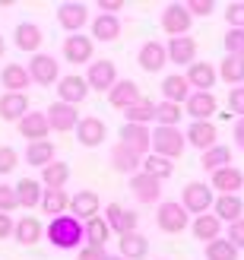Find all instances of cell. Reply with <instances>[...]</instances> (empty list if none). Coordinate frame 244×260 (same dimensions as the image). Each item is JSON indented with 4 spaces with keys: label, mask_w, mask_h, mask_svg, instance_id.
<instances>
[{
    "label": "cell",
    "mask_w": 244,
    "mask_h": 260,
    "mask_svg": "<svg viewBox=\"0 0 244 260\" xmlns=\"http://www.w3.org/2000/svg\"><path fill=\"white\" fill-rule=\"evenodd\" d=\"M45 238H48L51 248H57V251H80L86 244V229L76 216L67 213V216L51 219L45 225Z\"/></svg>",
    "instance_id": "cell-1"
},
{
    "label": "cell",
    "mask_w": 244,
    "mask_h": 260,
    "mask_svg": "<svg viewBox=\"0 0 244 260\" xmlns=\"http://www.w3.org/2000/svg\"><path fill=\"white\" fill-rule=\"evenodd\" d=\"M181 206L190 216H203L216 206V190L206 184V181H190L181 190Z\"/></svg>",
    "instance_id": "cell-2"
},
{
    "label": "cell",
    "mask_w": 244,
    "mask_h": 260,
    "mask_svg": "<svg viewBox=\"0 0 244 260\" xmlns=\"http://www.w3.org/2000/svg\"><path fill=\"white\" fill-rule=\"evenodd\" d=\"M187 149V137L181 134V127H156L152 130V152L165 155V159H178Z\"/></svg>",
    "instance_id": "cell-3"
},
{
    "label": "cell",
    "mask_w": 244,
    "mask_h": 260,
    "mask_svg": "<svg viewBox=\"0 0 244 260\" xmlns=\"http://www.w3.org/2000/svg\"><path fill=\"white\" fill-rule=\"evenodd\" d=\"M156 225L165 232V235H178L190 225V213L181 206V200H162L156 210Z\"/></svg>",
    "instance_id": "cell-4"
},
{
    "label": "cell",
    "mask_w": 244,
    "mask_h": 260,
    "mask_svg": "<svg viewBox=\"0 0 244 260\" xmlns=\"http://www.w3.org/2000/svg\"><path fill=\"white\" fill-rule=\"evenodd\" d=\"M86 83H89V89L92 92H111L114 89V83H118V63L114 60H92L89 63V70H86Z\"/></svg>",
    "instance_id": "cell-5"
},
{
    "label": "cell",
    "mask_w": 244,
    "mask_h": 260,
    "mask_svg": "<svg viewBox=\"0 0 244 260\" xmlns=\"http://www.w3.org/2000/svg\"><path fill=\"white\" fill-rule=\"evenodd\" d=\"M29 76H32V83H38V86H54V83H60V63H57V57L54 54H32L29 57Z\"/></svg>",
    "instance_id": "cell-6"
},
{
    "label": "cell",
    "mask_w": 244,
    "mask_h": 260,
    "mask_svg": "<svg viewBox=\"0 0 244 260\" xmlns=\"http://www.w3.org/2000/svg\"><path fill=\"white\" fill-rule=\"evenodd\" d=\"M89 22L92 19H89V7L86 4H60L57 7V25L67 35H80Z\"/></svg>",
    "instance_id": "cell-7"
},
{
    "label": "cell",
    "mask_w": 244,
    "mask_h": 260,
    "mask_svg": "<svg viewBox=\"0 0 244 260\" xmlns=\"http://www.w3.org/2000/svg\"><path fill=\"white\" fill-rule=\"evenodd\" d=\"M118 143L130 146L136 155H143V159H146V155L152 152V130L143 127V124H127V121H124L121 134H118Z\"/></svg>",
    "instance_id": "cell-8"
},
{
    "label": "cell",
    "mask_w": 244,
    "mask_h": 260,
    "mask_svg": "<svg viewBox=\"0 0 244 260\" xmlns=\"http://www.w3.org/2000/svg\"><path fill=\"white\" fill-rule=\"evenodd\" d=\"M92 92L86 83V76L80 73H67V76H60V83H57V102H67V105H80V102H86V95Z\"/></svg>",
    "instance_id": "cell-9"
},
{
    "label": "cell",
    "mask_w": 244,
    "mask_h": 260,
    "mask_svg": "<svg viewBox=\"0 0 244 260\" xmlns=\"http://www.w3.org/2000/svg\"><path fill=\"white\" fill-rule=\"evenodd\" d=\"M45 114H48V124L54 134H67V130H76V124H80V111L67 105V102H51Z\"/></svg>",
    "instance_id": "cell-10"
},
{
    "label": "cell",
    "mask_w": 244,
    "mask_h": 260,
    "mask_svg": "<svg viewBox=\"0 0 244 260\" xmlns=\"http://www.w3.org/2000/svg\"><path fill=\"white\" fill-rule=\"evenodd\" d=\"M105 222L111 225V232L118 238H124V235H130V232H136L140 216L133 210H127V206H121V203H108L105 206Z\"/></svg>",
    "instance_id": "cell-11"
},
{
    "label": "cell",
    "mask_w": 244,
    "mask_h": 260,
    "mask_svg": "<svg viewBox=\"0 0 244 260\" xmlns=\"http://www.w3.org/2000/svg\"><path fill=\"white\" fill-rule=\"evenodd\" d=\"M190 22H194V16L187 13L184 4H168V7L162 10V29L168 32L171 38L187 35V32H190Z\"/></svg>",
    "instance_id": "cell-12"
},
{
    "label": "cell",
    "mask_w": 244,
    "mask_h": 260,
    "mask_svg": "<svg viewBox=\"0 0 244 260\" xmlns=\"http://www.w3.org/2000/svg\"><path fill=\"white\" fill-rule=\"evenodd\" d=\"M184 137H187V146H194L200 152H206L213 146H219V130H216L213 121H190V127L184 130Z\"/></svg>",
    "instance_id": "cell-13"
},
{
    "label": "cell",
    "mask_w": 244,
    "mask_h": 260,
    "mask_svg": "<svg viewBox=\"0 0 244 260\" xmlns=\"http://www.w3.org/2000/svg\"><path fill=\"white\" fill-rule=\"evenodd\" d=\"M108 137V127L101 118H95V114H89V118H80V124H76V140H80V146L86 149H95L101 146Z\"/></svg>",
    "instance_id": "cell-14"
},
{
    "label": "cell",
    "mask_w": 244,
    "mask_h": 260,
    "mask_svg": "<svg viewBox=\"0 0 244 260\" xmlns=\"http://www.w3.org/2000/svg\"><path fill=\"white\" fill-rule=\"evenodd\" d=\"M187 83L194 92H213V86L216 80H219V67H213L210 60H197V63H190L187 67Z\"/></svg>",
    "instance_id": "cell-15"
},
{
    "label": "cell",
    "mask_w": 244,
    "mask_h": 260,
    "mask_svg": "<svg viewBox=\"0 0 244 260\" xmlns=\"http://www.w3.org/2000/svg\"><path fill=\"white\" fill-rule=\"evenodd\" d=\"M92 51H95V42L83 32L63 38V60L67 63H92Z\"/></svg>",
    "instance_id": "cell-16"
},
{
    "label": "cell",
    "mask_w": 244,
    "mask_h": 260,
    "mask_svg": "<svg viewBox=\"0 0 244 260\" xmlns=\"http://www.w3.org/2000/svg\"><path fill=\"white\" fill-rule=\"evenodd\" d=\"M108 159H111V168L114 172H121L127 178H133L140 168H143V155H136L130 146H124V143H114L111 152H108Z\"/></svg>",
    "instance_id": "cell-17"
},
{
    "label": "cell",
    "mask_w": 244,
    "mask_h": 260,
    "mask_svg": "<svg viewBox=\"0 0 244 260\" xmlns=\"http://www.w3.org/2000/svg\"><path fill=\"white\" fill-rule=\"evenodd\" d=\"M136 63L146 73H159L165 63H168V48H165L162 42H143L140 51H136Z\"/></svg>",
    "instance_id": "cell-18"
},
{
    "label": "cell",
    "mask_w": 244,
    "mask_h": 260,
    "mask_svg": "<svg viewBox=\"0 0 244 260\" xmlns=\"http://www.w3.org/2000/svg\"><path fill=\"white\" fill-rule=\"evenodd\" d=\"M168 63H178V67H190L197 63V38L181 35V38H168Z\"/></svg>",
    "instance_id": "cell-19"
},
{
    "label": "cell",
    "mask_w": 244,
    "mask_h": 260,
    "mask_svg": "<svg viewBox=\"0 0 244 260\" xmlns=\"http://www.w3.org/2000/svg\"><path fill=\"white\" fill-rule=\"evenodd\" d=\"M19 127V137L22 140H29V143H38V140H48V134H51V124H48V114L45 111H29L25 118L16 124Z\"/></svg>",
    "instance_id": "cell-20"
},
{
    "label": "cell",
    "mask_w": 244,
    "mask_h": 260,
    "mask_svg": "<svg viewBox=\"0 0 244 260\" xmlns=\"http://www.w3.org/2000/svg\"><path fill=\"white\" fill-rule=\"evenodd\" d=\"M101 210V200L95 190H76L70 197V216H76L80 222H89V219H95Z\"/></svg>",
    "instance_id": "cell-21"
},
{
    "label": "cell",
    "mask_w": 244,
    "mask_h": 260,
    "mask_svg": "<svg viewBox=\"0 0 244 260\" xmlns=\"http://www.w3.org/2000/svg\"><path fill=\"white\" fill-rule=\"evenodd\" d=\"M130 190H133V197L140 203H159L162 200V181L146 175V172H136L130 178Z\"/></svg>",
    "instance_id": "cell-22"
},
{
    "label": "cell",
    "mask_w": 244,
    "mask_h": 260,
    "mask_svg": "<svg viewBox=\"0 0 244 260\" xmlns=\"http://www.w3.org/2000/svg\"><path fill=\"white\" fill-rule=\"evenodd\" d=\"M184 111L190 121H210L216 111H219V102H216L213 92H194L184 102Z\"/></svg>",
    "instance_id": "cell-23"
},
{
    "label": "cell",
    "mask_w": 244,
    "mask_h": 260,
    "mask_svg": "<svg viewBox=\"0 0 244 260\" xmlns=\"http://www.w3.org/2000/svg\"><path fill=\"white\" fill-rule=\"evenodd\" d=\"M42 42H45L42 25H35V22H19L16 29H13V45L19 51H25V54H38Z\"/></svg>",
    "instance_id": "cell-24"
},
{
    "label": "cell",
    "mask_w": 244,
    "mask_h": 260,
    "mask_svg": "<svg viewBox=\"0 0 244 260\" xmlns=\"http://www.w3.org/2000/svg\"><path fill=\"white\" fill-rule=\"evenodd\" d=\"M210 187L219 190V197L222 193H238V190H244V172L238 165H228V168H222V172L210 175Z\"/></svg>",
    "instance_id": "cell-25"
},
{
    "label": "cell",
    "mask_w": 244,
    "mask_h": 260,
    "mask_svg": "<svg viewBox=\"0 0 244 260\" xmlns=\"http://www.w3.org/2000/svg\"><path fill=\"white\" fill-rule=\"evenodd\" d=\"M222 219L216 216V213H203V216H194V222H190V232H194V238L203 241V244H210L216 238H222Z\"/></svg>",
    "instance_id": "cell-26"
},
{
    "label": "cell",
    "mask_w": 244,
    "mask_h": 260,
    "mask_svg": "<svg viewBox=\"0 0 244 260\" xmlns=\"http://www.w3.org/2000/svg\"><path fill=\"white\" fill-rule=\"evenodd\" d=\"M29 99H25V92H4L0 95V121H22L25 114H29Z\"/></svg>",
    "instance_id": "cell-27"
},
{
    "label": "cell",
    "mask_w": 244,
    "mask_h": 260,
    "mask_svg": "<svg viewBox=\"0 0 244 260\" xmlns=\"http://www.w3.org/2000/svg\"><path fill=\"white\" fill-rule=\"evenodd\" d=\"M140 99H143V95H140V86L133 80H118V83H114V89L108 92V105L127 111L130 105H136Z\"/></svg>",
    "instance_id": "cell-28"
},
{
    "label": "cell",
    "mask_w": 244,
    "mask_h": 260,
    "mask_svg": "<svg viewBox=\"0 0 244 260\" xmlns=\"http://www.w3.org/2000/svg\"><path fill=\"white\" fill-rule=\"evenodd\" d=\"M190 95H194V89H190L184 73H171V76L162 80V102H175V105H181V102H187Z\"/></svg>",
    "instance_id": "cell-29"
},
{
    "label": "cell",
    "mask_w": 244,
    "mask_h": 260,
    "mask_svg": "<svg viewBox=\"0 0 244 260\" xmlns=\"http://www.w3.org/2000/svg\"><path fill=\"white\" fill-rule=\"evenodd\" d=\"M121 35V19L118 16H92V22H89V38L92 42H118Z\"/></svg>",
    "instance_id": "cell-30"
},
{
    "label": "cell",
    "mask_w": 244,
    "mask_h": 260,
    "mask_svg": "<svg viewBox=\"0 0 244 260\" xmlns=\"http://www.w3.org/2000/svg\"><path fill=\"white\" fill-rule=\"evenodd\" d=\"M13 238H16L19 244H25V248L38 244V241L45 238L42 219H35V216H22V219H16V232H13Z\"/></svg>",
    "instance_id": "cell-31"
},
{
    "label": "cell",
    "mask_w": 244,
    "mask_h": 260,
    "mask_svg": "<svg viewBox=\"0 0 244 260\" xmlns=\"http://www.w3.org/2000/svg\"><path fill=\"white\" fill-rule=\"evenodd\" d=\"M16 197H19L22 210H35V206H42L45 184L38 178H22V181H16Z\"/></svg>",
    "instance_id": "cell-32"
},
{
    "label": "cell",
    "mask_w": 244,
    "mask_h": 260,
    "mask_svg": "<svg viewBox=\"0 0 244 260\" xmlns=\"http://www.w3.org/2000/svg\"><path fill=\"white\" fill-rule=\"evenodd\" d=\"M213 213L222 219V222H238V219H244V200L238 197V193H222V197H216V206Z\"/></svg>",
    "instance_id": "cell-33"
},
{
    "label": "cell",
    "mask_w": 244,
    "mask_h": 260,
    "mask_svg": "<svg viewBox=\"0 0 244 260\" xmlns=\"http://www.w3.org/2000/svg\"><path fill=\"white\" fill-rule=\"evenodd\" d=\"M118 254L124 260H143L149 254V238L143 235V232H130V235H124L118 241Z\"/></svg>",
    "instance_id": "cell-34"
},
{
    "label": "cell",
    "mask_w": 244,
    "mask_h": 260,
    "mask_svg": "<svg viewBox=\"0 0 244 260\" xmlns=\"http://www.w3.org/2000/svg\"><path fill=\"white\" fill-rule=\"evenodd\" d=\"M0 83H4L7 92H25L29 83H32L29 67H22V63H7L4 73H0Z\"/></svg>",
    "instance_id": "cell-35"
},
{
    "label": "cell",
    "mask_w": 244,
    "mask_h": 260,
    "mask_svg": "<svg viewBox=\"0 0 244 260\" xmlns=\"http://www.w3.org/2000/svg\"><path fill=\"white\" fill-rule=\"evenodd\" d=\"M22 159L29 162V165H35V168H45V165H51V162H57V159H54V143H51V140L25 143Z\"/></svg>",
    "instance_id": "cell-36"
},
{
    "label": "cell",
    "mask_w": 244,
    "mask_h": 260,
    "mask_svg": "<svg viewBox=\"0 0 244 260\" xmlns=\"http://www.w3.org/2000/svg\"><path fill=\"white\" fill-rule=\"evenodd\" d=\"M232 165V149L228 146H213V149H206V152H200V168L203 172H210V175H216V172H222V168H228Z\"/></svg>",
    "instance_id": "cell-37"
},
{
    "label": "cell",
    "mask_w": 244,
    "mask_h": 260,
    "mask_svg": "<svg viewBox=\"0 0 244 260\" xmlns=\"http://www.w3.org/2000/svg\"><path fill=\"white\" fill-rule=\"evenodd\" d=\"M38 181H42L48 190H63V187H67V181H70V165L60 162V159L51 162V165L42 168V178H38Z\"/></svg>",
    "instance_id": "cell-38"
},
{
    "label": "cell",
    "mask_w": 244,
    "mask_h": 260,
    "mask_svg": "<svg viewBox=\"0 0 244 260\" xmlns=\"http://www.w3.org/2000/svg\"><path fill=\"white\" fill-rule=\"evenodd\" d=\"M42 213H45V216H51V219L67 216V213H70V193H67V190H48V187H45Z\"/></svg>",
    "instance_id": "cell-39"
},
{
    "label": "cell",
    "mask_w": 244,
    "mask_h": 260,
    "mask_svg": "<svg viewBox=\"0 0 244 260\" xmlns=\"http://www.w3.org/2000/svg\"><path fill=\"white\" fill-rule=\"evenodd\" d=\"M124 118H127V124H143V127H149L152 121H156V102L152 99H140L136 105H130L124 111Z\"/></svg>",
    "instance_id": "cell-40"
},
{
    "label": "cell",
    "mask_w": 244,
    "mask_h": 260,
    "mask_svg": "<svg viewBox=\"0 0 244 260\" xmlns=\"http://www.w3.org/2000/svg\"><path fill=\"white\" fill-rule=\"evenodd\" d=\"M83 229H86V244H92V248H105V241L111 238V225L105 222V216L89 219V222H83Z\"/></svg>",
    "instance_id": "cell-41"
},
{
    "label": "cell",
    "mask_w": 244,
    "mask_h": 260,
    "mask_svg": "<svg viewBox=\"0 0 244 260\" xmlns=\"http://www.w3.org/2000/svg\"><path fill=\"white\" fill-rule=\"evenodd\" d=\"M140 172H146L152 178H159V181H168L175 175V162L171 159H165V155H156V152H149L146 159H143V168Z\"/></svg>",
    "instance_id": "cell-42"
},
{
    "label": "cell",
    "mask_w": 244,
    "mask_h": 260,
    "mask_svg": "<svg viewBox=\"0 0 244 260\" xmlns=\"http://www.w3.org/2000/svg\"><path fill=\"white\" fill-rule=\"evenodd\" d=\"M219 80H225L228 86H244V57H222L219 63Z\"/></svg>",
    "instance_id": "cell-43"
},
{
    "label": "cell",
    "mask_w": 244,
    "mask_h": 260,
    "mask_svg": "<svg viewBox=\"0 0 244 260\" xmlns=\"http://www.w3.org/2000/svg\"><path fill=\"white\" fill-rule=\"evenodd\" d=\"M178 124H181V105L156 102V127H178Z\"/></svg>",
    "instance_id": "cell-44"
},
{
    "label": "cell",
    "mask_w": 244,
    "mask_h": 260,
    "mask_svg": "<svg viewBox=\"0 0 244 260\" xmlns=\"http://www.w3.org/2000/svg\"><path fill=\"white\" fill-rule=\"evenodd\" d=\"M206 260H238V248L222 235L206 244Z\"/></svg>",
    "instance_id": "cell-45"
},
{
    "label": "cell",
    "mask_w": 244,
    "mask_h": 260,
    "mask_svg": "<svg viewBox=\"0 0 244 260\" xmlns=\"http://www.w3.org/2000/svg\"><path fill=\"white\" fill-rule=\"evenodd\" d=\"M222 45H225L228 57H244V29H228L225 38H222Z\"/></svg>",
    "instance_id": "cell-46"
},
{
    "label": "cell",
    "mask_w": 244,
    "mask_h": 260,
    "mask_svg": "<svg viewBox=\"0 0 244 260\" xmlns=\"http://www.w3.org/2000/svg\"><path fill=\"white\" fill-rule=\"evenodd\" d=\"M13 210H19L16 184H4V181H0V213H13Z\"/></svg>",
    "instance_id": "cell-47"
},
{
    "label": "cell",
    "mask_w": 244,
    "mask_h": 260,
    "mask_svg": "<svg viewBox=\"0 0 244 260\" xmlns=\"http://www.w3.org/2000/svg\"><path fill=\"white\" fill-rule=\"evenodd\" d=\"M225 22L228 29H244V0H232L225 7Z\"/></svg>",
    "instance_id": "cell-48"
},
{
    "label": "cell",
    "mask_w": 244,
    "mask_h": 260,
    "mask_svg": "<svg viewBox=\"0 0 244 260\" xmlns=\"http://www.w3.org/2000/svg\"><path fill=\"white\" fill-rule=\"evenodd\" d=\"M16 165H19V152L13 149V146H0V178L10 175Z\"/></svg>",
    "instance_id": "cell-49"
},
{
    "label": "cell",
    "mask_w": 244,
    "mask_h": 260,
    "mask_svg": "<svg viewBox=\"0 0 244 260\" xmlns=\"http://www.w3.org/2000/svg\"><path fill=\"white\" fill-rule=\"evenodd\" d=\"M228 114H235V118H244V86L228 89Z\"/></svg>",
    "instance_id": "cell-50"
},
{
    "label": "cell",
    "mask_w": 244,
    "mask_h": 260,
    "mask_svg": "<svg viewBox=\"0 0 244 260\" xmlns=\"http://www.w3.org/2000/svg\"><path fill=\"white\" fill-rule=\"evenodd\" d=\"M184 7H187L190 16H210V13H216L213 0H184Z\"/></svg>",
    "instance_id": "cell-51"
},
{
    "label": "cell",
    "mask_w": 244,
    "mask_h": 260,
    "mask_svg": "<svg viewBox=\"0 0 244 260\" xmlns=\"http://www.w3.org/2000/svg\"><path fill=\"white\" fill-rule=\"evenodd\" d=\"M225 238L232 241V244H235L238 251L244 248V219H238V222H232V225H228V232H225Z\"/></svg>",
    "instance_id": "cell-52"
},
{
    "label": "cell",
    "mask_w": 244,
    "mask_h": 260,
    "mask_svg": "<svg viewBox=\"0 0 244 260\" xmlns=\"http://www.w3.org/2000/svg\"><path fill=\"white\" fill-rule=\"evenodd\" d=\"M124 7H127L124 0H98V4H95V10L101 13V16H118Z\"/></svg>",
    "instance_id": "cell-53"
},
{
    "label": "cell",
    "mask_w": 244,
    "mask_h": 260,
    "mask_svg": "<svg viewBox=\"0 0 244 260\" xmlns=\"http://www.w3.org/2000/svg\"><path fill=\"white\" fill-rule=\"evenodd\" d=\"M13 232H16V222H13L10 213H0V241L13 238Z\"/></svg>",
    "instance_id": "cell-54"
},
{
    "label": "cell",
    "mask_w": 244,
    "mask_h": 260,
    "mask_svg": "<svg viewBox=\"0 0 244 260\" xmlns=\"http://www.w3.org/2000/svg\"><path fill=\"white\" fill-rule=\"evenodd\" d=\"M108 251L105 248H92V244H83L80 248V260H105Z\"/></svg>",
    "instance_id": "cell-55"
},
{
    "label": "cell",
    "mask_w": 244,
    "mask_h": 260,
    "mask_svg": "<svg viewBox=\"0 0 244 260\" xmlns=\"http://www.w3.org/2000/svg\"><path fill=\"white\" fill-rule=\"evenodd\" d=\"M232 134H235V146L244 152V118H235V130H232Z\"/></svg>",
    "instance_id": "cell-56"
},
{
    "label": "cell",
    "mask_w": 244,
    "mask_h": 260,
    "mask_svg": "<svg viewBox=\"0 0 244 260\" xmlns=\"http://www.w3.org/2000/svg\"><path fill=\"white\" fill-rule=\"evenodd\" d=\"M105 260H124V257H121V254H108Z\"/></svg>",
    "instance_id": "cell-57"
},
{
    "label": "cell",
    "mask_w": 244,
    "mask_h": 260,
    "mask_svg": "<svg viewBox=\"0 0 244 260\" xmlns=\"http://www.w3.org/2000/svg\"><path fill=\"white\" fill-rule=\"evenodd\" d=\"M0 57H4V35H0Z\"/></svg>",
    "instance_id": "cell-58"
}]
</instances>
